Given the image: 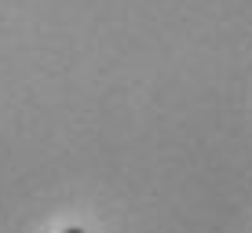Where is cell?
Wrapping results in <instances>:
<instances>
[{
    "mask_svg": "<svg viewBox=\"0 0 252 233\" xmlns=\"http://www.w3.org/2000/svg\"><path fill=\"white\" fill-rule=\"evenodd\" d=\"M66 233H84V230H66Z\"/></svg>",
    "mask_w": 252,
    "mask_h": 233,
    "instance_id": "1",
    "label": "cell"
}]
</instances>
